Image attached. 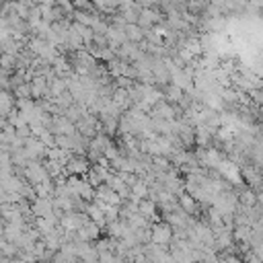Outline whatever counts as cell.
<instances>
[{
	"instance_id": "6da1fadb",
	"label": "cell",
	"mask_w": 263,
	"mask_h": 263,
	"mask_svg": "<svg viewBox=\"0 0 263 263\" xmlns=\"http://www.w3.org/2000/svg\"><path fill=\"white\" fill-rule=\"evenodd\" d=\"M175 232L173 228L167 224V222H157L155 226L150 228V243L152 245H159V247H165L173 240Z\"/></svg>"
},
{
	"instance_id": "7a4b0ae2",
	"label": "cell",
	"mask_w": 263,
	"mask_h": 263,
	"mask_svg": "<svg viewBox=\"0 0 263 263\" xmlns=\"http://www.w3.org/2000/svg\"><path fill=\"white\" fill-rule=\"evenodd\" d=\"M89 169H91V165H89V161H86V159L70 155L68 163H66V167H64V173H68L70 177H82V175L89 173Z\"/></svg>"
},
{
	"instance_id": "3957f363",
	"label": "cell",
	"mask_w": 263,
	"mask_h": 263,
	"mask_svg": "<svg viewBox=\"0 0 263 263\" xmlns=\"http://www.w3.org/2000/svg\"><path fill=\"white\" fill-rule=\"evenodd\" d=\"M177 206H179V210H181L183 214H187V216H191L193 212H197V202L193 200L189 193H181V195H179Z\"/></svg>"
},
{
	"instance_id": "277c9868",
	"label": "cell",
	"mask_w": 263,
	"mask_h": 263,
	"mask_svg": "<svg viewBox=\"0 0 263 263\" xmlns=\"http://www.w3.org/2000/svg\"><path fill=\"white\" fill-rule=\"evenodd\" d=\"M138 214L148 220L150 216L157 214V204L152 202V200H140V202H138Z\"/></svg>"
},
{
	"instance_id": "5b68a950",
	"label": "cell",
	"mask_w": 263,
	"mask_h": 263,
	"mask_svg": "<svg viewBox=\"0 0 263 263\" xmlns=\"http://www.w3.org/2000/svg\"><path fill=\"white\" fill-rule=\"evenodd\" d=\"M181 99H183V91L179 89V86L169 84L167 89H165V101H167L169 105H173V103H179Z\"/></svg>"
},
{
	"instance_id": "8992f818",
	"label": "cell",
	"mask_w": 263,
	"mask_h": 263,
	"mask_svg": "<svg viewBox=\"0 0 263 263\" xmlns=\"http://www.w3.org/2000/svg\"><path fill=\"white\" fill-rule=\"evenodd\" d=\"M15 111V101L9 93L5 91H0V115H5V113H11Z\"/></svg>"
},
{
	"instance_id": "52a82bcc",
	"label": "cell",
	"mask_w": 263,
	"mask_h": 263,
	"mask_svg": "<svg viewBox=\"0 0 263 263\" xmlns=\"http://www.w3.org/2000/svg\"><path fill=\"white\" fill-rule=\"evenodd\" d=\"M222 263H243V261H240V259H238L236 255H228V257H226V259L222 261Z\"/></svg>"
}]
</instances>
